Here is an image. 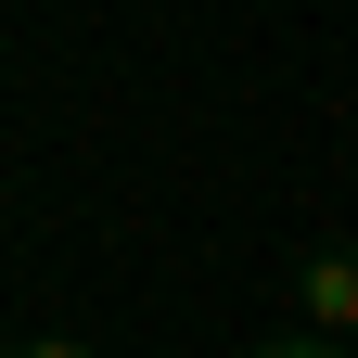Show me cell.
Wrapping results in <instances>:
<instances>
[{
  "instance_id": "cell-2",
  "label": "cell",
  "mask_w": 358,
  "mask_h": 358,
  "mask_svg": "<svg viewBox=\"0 0 358 358\" xmlns=\"http://www.w3.org/2000/svg\"><path fill=\"white\" fill-rule=\"evenodd\" d=\"M256 358H345V345H320V333H282V345H256Z\"/></svg>"
},
{
  "instance_id": "cell-1",
  "label": "cell",
  "mask_w": 358,
  "mask_h": 358,
  "mask_svg": "<svg viewBox=\"0 0 358 358\" xmlns=\"http://www.w3.org/2000/svg\"><path fill=\"white\" fill-rule=\"evenodd\" d=\"M294 333H320V345H345V333H358V243L294 256Z\"/></svg>"
},
{
  "instance_id": "cell-3",
  "label": "cell",
  "mask_w": 358,
  "mask_h": 358,
  "mask_svg": "<svg viewBox=\"0 0 358 358\" xmlns=\"http://www.w3.org/2000/svg\"><path fill=\"white\" fill-rule=\"evenodd\" d=\"M13 358H90V345H64V333H26V345H13Z\"/></svg>"
}]
</instances>
